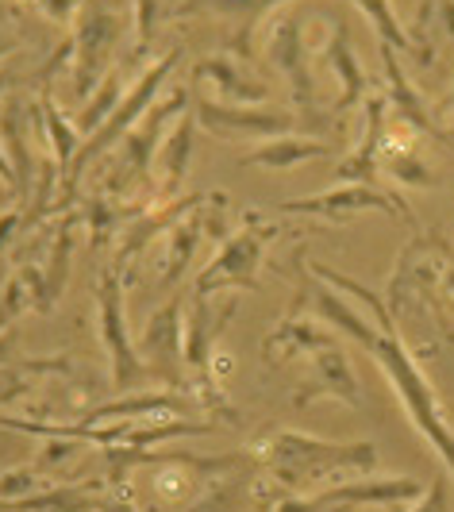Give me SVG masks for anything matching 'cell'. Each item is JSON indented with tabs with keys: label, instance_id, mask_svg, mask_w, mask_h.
Returning <instances> with one entry per match:
<instances>
[{
	"label": "cell",
	"instance_id": "1",
	"mask_svg": "<svg viewBox=\"0 0 454 512\" xmlns=\"http://www.w3.org/2000/svg\"><path fill=\"white\" fill-rule=\"evenodd\" d=\"M247 459L262 470L258 497L274 493V505L285 497H308L320 486H339L358 474L378 470L374 443H335V439L304 436L293 428H270L251 439Z\"/></svg>",
	"mask_w": 454,
	"mask_h": 512
},
{
	"label": "cell",
	"instance_id": "2",
	"mask_svg": "<svg viewBox=\"0 0 454 512\" xmlns=\"http://www.w3.org/2000/svg\"><path fill=\"white\" fill-rule=\"evenodd\" d=\"M378 366L385 370V378L389 385L397 389V397H401L404 412H408V420L416 424V432L428 439L431 447L439 451V459L447 462V474L454 478V432H451V420H447V412L439 405V397H435V389H431L428 374L420 370V362L416 355L404 347V339L397 335V328H389V332H381L378 328V343H374V351H370Z\"/></svg>",
	"mask_w": 454,
	"mask_h": 512
},
{
	"label": "cell",
	"instance_id": "3",
	"mask_svg": "<svg viewBox=\"0 0 454 512\" xmlns=\"http://www.w3.org/2000/svg\"><path fill=\"white\" fill-rule=\"evenodd\" d=\"M181 51L185 47H170V51L162 54V58H154L151 66L139 74V81L127 89V97L120 104H116V112L108 116L101 124V131H93L81 147H77L74 154V166H70V174L62 178V185H58V205H54V212H70V205L77 201V185H81V174L93 166V162H101L104 154L116 151V143H124V135L143 116H147V108L154 104V97H158V89L166 85V77L174 74V66L181 62Z\"/></svg>",
	"mask_w": 454,
	"mask_h": 512
},
{
	"label": "cell",
	"instance_id": "4",
	"mask_svg": "<svg viewBox=\"0 0 454 512\" xmlns=\"http://www.w3.org/2000/svg\"><path fill=\"white\" fill-rule=\"evenodd\" d=\"M189 101H193V93L181 85V89H174L170 97L162 104H151L147 108V116L135 124V128L124 135V143L112 151V174L104 178V193L108 197H135V193H147L151 185V166L154 158H158V151H162V131H166V124L174 120V116H185L189 112Z\"/></svg>",
	"mask_w": 454,
	"mask_h": 512
},
{
	"label": "cell",
	"instance_id": "5",
	"mask_svg": "<svg viewBox=\"0 0 454 512\" xmlns=\"http://www.w3.org/2000/svg\"><path fill=\"white\" fill-rule=\"evenodd\" d=\"M278 239V228L274 224H262L258 212H247L243 224L227 235L220 243V251L208 258L201 274H197V285H193V297H216L224 289H235V293H254L258 289V266H262V251Z\"/></svg>",
	"mask_w": 454,
	"mask_h": 512
},
{
	"label": "cell",
	"instance_id": "6",
	"mask_svg": "<svg viewBox=\"0 0 454 512\" xmlns=\"http://www.w3.org/2000/svg\"><path fill=\"white\" fill-rule=\"evenodd\" d=\"M97 324H101V343L104 355L112 362V385L120 393H139L147 385H158L151 366L143 362L135 339L127 332V308H124V278L104 266L97 278Z\"/></svg>",
	"mask_w": 454,
	"mask_h": 512
},
{
	"label": "cell",
	"instance_id": "7",
	"mask_svg": "<svg viewBox=\"0 0 454 512\" xmlns=\"http://www.w3.org/2000/svg\"><path fill=\"white\" fill-rule=\"evenodd\" d=\"M120 43V12L104 0H85L74 31V93L89 97L112 66V51Z\"/></svg>",
	"mask_w": 454,
	"mask_h": 512
},
{
	"label": "cell",
	"instance_id": "8",
	"mask_svg": "<svg viewBox=\"0 0 454 512\" xmlns=\"http://www.w3.org/2000/svg\"><path fill=\"white\" fill-rule=\"evenodd\" d=\"M193 116L216 139H278V135H293V128H297V116H289L281 108H270V104H224L216 97H197Z\"/></svg>",
	"mask_w": 454,
	"mask_h": 512
},
{
	"label": "cell",
	"instance_id": "9",
	"mask_svg": "<svg viewBox=\"0 0 454 512\" xmlns=\"http://www.w3.org/2000/svg\"><path fill=\"white\" fill-rule=\"evenodd\" d=\"M278 212L285 216H316V220H351L358 212H385V216H404L412 228H416V216L412 208L404 205L401 197H389L374 185H339L328 189L320 197H301V201H285L278 205Z\"/></svg>",
	"mask_w": 454,
	"mask_h": 512
},
{
	"label": "cell",
	"instance_id": "10",
	"mask_svg": "<svg viewBox=\"0 0 454 512\" xmlns=\"http://www.w3.org/2000/svg\"><path fill=\"white\" fill-rule=\"evenodd\" d=\"M135 347H139L143 362L151 366L154 382L166 385V389H177V385H181V366H185V355H181V347H185L181 293L170 297L158 312H151V320H147V328H143Z\"/></svg>",
	"mask_w": 454,
	"mask_h": 512
},
{
	"label": "cell",
	"instance_id": "11",
	"mask_svg": "<svg viewBox=\"0 0 454 512\" xmlns=\"http://www.w3.org/2000/svg\"><path fill=\"white\" fill-rule=\"evenodd\" d=\"M316 401H343L347 409H362V393H358L354 366L339 343L316 351V355H308V370H304V378L297 382L293 409H308Z\"/></svg>",
	"mask_w": 454,
	"mask_h": 512
},
{
	"label": "cell",
	"instance_id": "12",
	"mask_svg": "<svg viewBox=\"0 0 454 512\" xmlns=\"http://www.w3.org/2000/svg\"><path fill=\"white\" fill-rule=\"evenodd\" d=\"M293 278H297V297H293L289 312H304V305L316 308V316H320L324 324H335L339 332L351 335L354 343H362L366 351H374V343H378V324H370L366 316H358L335 285H328L324 278H316V282H312L304 270H297Z\"/></svg>",
	"mask_w": 454,
	"mask_h": 512
},
{
	"label": "cell",
	"instance_id": "13",
	"mask_svg": "<svg viewBox=\"0 0 454 512\" xmlns=\"http://www.w3.org/2000/svg\"><path fill=\"white\" fill-rule=\"evenodd\" d=\"M204 201V193H189V197H174V201H158V205L143 208L131 224L124 228V239H120V251H116V274L120 278H131V262H139V258L147 255V247H151L154 239L162 235V231H170L185 216V212H193V208Z\"/></svg>",
	"mask_w": 454,
	"mask_h": 512
},
{
	"label": "cell",
	"instance_id": "14",
	"mask_svg": "<svg viewBox=\"0 0 454 512\" xmlns=\"http://www.w3.org/2000/svg\"><path fill=\"white\" fill-rule=\"evenodd\" d=\"M235 312H239V297H227L224 308H220L216 316H212L208 297H193L189 316H185V347H181L185 366H189L193 374H212V362H216V343L224 339L227 324L235 320Z\"/></svg>",
	"mask_w": 454,
	"mask_h": 512
},
{
	"label": "cell",
	"instance_id": "15",
	"mask_svg": "<svg viewBox=\"0 0 454 512\" xmlns=\"http://www.w3.org/2000/svg\"><path fill=\"white\" fill-rule=\"evenodd\" d=\"M266 51H270V66L281 70L293 85V97L304 112H316V81L308 70V54H304V35L297 20H281L270 39H266Z\"/></svg>",
	"mask_w": 454,
	"mask_h": 512
},
{
	"label": "cell",
	"instance_id": "16",
	"mask_svg": "<svg viewBox=\"0 0 454 512\" xmlns=\"http://www.w3.org/2000/svg\"><path fill=\"white\" fill-rule=\"evenodd\" d=\"M339 339L331 328L324 324H316V320H308L304 312L297 316H289L285 312V320H281L274 332L262 339V359L270 362H289V359H308V355H316V351H324V347H335Z\"/></svg>",
	"mask_w": 454,
	"mask_h": 512
},
{
	"label": "cell",
	"instance_id": "17",
	"mask_svg": "<svg viewBox=\"0 0 454 512\" xmlns=\"http://www.w3.org/2000/svg\"><path fill=\"white\" fill-rule=\"evenodd\" d=\"M278 4H289V0H181L177 16H193V12H216L235 24V35H231V51L243 54V58H254V31L262 24V16Z\"/></svg>",
	"mask_w": 454,
	"mask_h": 512
},
{
	"label": "cell",
	"instance_id": "18",
	"mask_svg": "<svg viewBox=\"0 0 454 512\" xmlns=\"http://www.w3.org/2000/svg\"><path fill=\"white\" fill-rule=\"evenodd\" d=\"M385 108H389V101L381 93L366 97V131H362V143L335 170V178L343 181V185H370V181L378 178L381 139H385Z\"/></svg>",
	"mask_w": 454,
	"mask_h": 512
},
{
	"label": "cell",
	"instance_id": "19",
	"mask_svg": "<svg viewBox=\"0 0 454 512\" xmlns=\"http://www.w3.org/2000/svg\"><path fill=\"white\" fill-rule=\"evenodd\" d=\"M193 81H208L212 93H216L224 104H266L270 101V85L258 81L254 74H247L239 62H231V58H224V54L197 62Z\"/></svg>",
	"mask_w": 454,
	"mask_h": 512
},
{
	"label": "cell",
	"instance_id": "20",
	"mask_svg": "<svg viewBox=\"0 0 454 512\" xmlns=\"http://www.w3.org/2000/svg\"><path fill=\"white\" fill-rule=\"evenodd\" d=\"M193 131H197V116L185 112L174 124V131H170V139L162 143L158 158H154V162H158V185H154V193H158L162 201H174L181 181H185L189 154H193Z\"/></svg>",
	"mask_w": 454,
	"mask_h": 512
},
{
	"label": "cell",
	"instance_id": "21",
	"mask_svg": "<svg viewBox=\"0 0 454 512\" xmlns=\"http://www.w3.org/2000/svg\"><path fill=\"white\" fill-rule=\"evenodd\" d=\"M35 120L31 104H24V97H12L8 104H0V139L8 147V162H12V174H16V197H27V181L31 174V154H27V124Z\"/></svg>",
	"mask_w": 454,
	"mask_h": 512
},
{
	"label": "cell",
	"instance_id": "22",
	"mask_svg": "<svg viewBox=\"0 0 454 512\" xmlns=\"http://www.w3.org/2000/svg\"><path fill=\"white\" fill-rule=\"evenodd\" d=\"M208 197V193H204ZM204 239V201L193 212H185L174 228L166 231V255H162V285H174L197 255Z\"/></svg>",
	"mask_w": 454,
	"mask_h": 512
},
{
	"label": "cell",
	"instance_id": "23",
	"mask_svg": "<svg viewBox=\"0 0 454 512\" xmlns=\"http://www.w3.org/2000/svg\"><path fill=\"white\" fill-rule=\"evenodd\" d=\"M335 151L331 143L320 139H301V135H278V139H266L258 143L254 151L243 154V166H266V170H293L308 158H328Z\"/></svg>",
	"mask_w": 454,
	"mask_h": 512
},
{
	"label": "cell",
	"instance_id": "24",
	"mask_svg": "<svg viewBox=\"0 0 454 512\" xmlns=\"http://www.w3.org/2000/svg\"><path fill=\"white\" fill-rule=\"evenodd\" d=\"M381 62H385L389 97H393V108H397V120L412 124L416 131H428V135H435V139H443V131L435 128V120H431L428 104L420 101V93L408 85V77H404V70H401V62H397V54H393V47H381Z\"/></svg>",
	"mask_w": 454,
	"mask_h": 512
},
{
	"label": "cell",
	"instance_id": "25",
	"mask_svg": "<svg viewBox=\"0 0 454 512\" xmlns=\"http://www.w3.org/2000/svg\"><path fill=\"white\" fill-rule=\"evenodd\" d=\"M74 231H77V216L74 212H62L58 220V235L51 243V255H47V266H39V278H43V301H39V312H51L66 289V274H70V255H74Z\"/></svg>",
	"mask_w": 454,
	"mask_h": 512
},
{
	"label": "cell",
	"instance_id": "26",
	"mask_svg": "<svg viewBox=\"0 0 454 512\" xmlns=\"http://www.w3.org/2000/svg\"><path fill=\"white\" fill-rule=\"evenodd\" d=\"M328 62H331V70H335V77H339V85H343L335 112H347V108H354L358 101H366V70L358 66V58H354V51H351V39H347V27L343 24L335 27V35H331Z\"/></svg>",
	"mask_w": 454,
	"mask_h": 512
},
{
	"label": "cell",
	"instance_id": "27",
	"mask_svg": "<svg viewBox=\"0 0 454 512\" xmlns=\"http://www.w3.org/2000/svg\"><path fill=\"white\" fill-rule=\"evenodd\" d=\"M39 135L51 143V158L58 162V170H62V178H66L70 166H74L77 147H81V131L74 128V120H66V116L58 112V104H54L51 97L39 101Z\"/></svg>",
	"mask_w": 454,
	"mask_h": 512
},
{
	"label": "cell",
	"instance_id": "28",
	"mask_svg": "<svg viewBox=\"0 0 454 512\" xmlns=\"http://www.w3.org/2000/svg\"><path fill=\"white\" fill-rule=\"evenodd\" d=\"M116 104H120V70H108V77L101 81V89L89 97V104L81 108V116L74 120V128L81 135H93V131H101V124L116 112Z\"/></svg>",
	"mask_w": 454,
	"mask_h": 512
},
{
	"label": "cell",
	"instance_id": "29",
	"mask_svg": "<svg viewBox=\"0 0 454 512\" xmlns=\"http://www.w3.org/2000/svg\"><path fill=\"white\" fill-rule=\"evenodd\" d=\"M354 4H358V8L366 12V20L374 24L381 47H393V51H412V39H408V31L397 24V12L389 8V0H354Z\"/></svg>",
	"mask_w": 454,
	"mask_h": 512
},
{
	"label": "cell",
	"instance_id": "30",
	"mask_svg": "<svg viewBox=\"0 0 454 512\" xmlns=\"http://www.w3.org/2000/svg\"><path fill=\"white\" fill-rule=\"evenodd\" d=\"M24 370V374H66L70 362L66 359H24L20 355V332L8 328L0 332V370Z\"/></svg>",
	"mask_w": 454,
	"mask_h": 512
},
{
	"label": "cell",
	"instance_id": "31",
	"mask_svg": "<svg viewBox=\"0 0 454 512\" xmlns=\"http://www.w3.org/2000/svg\"><path fill=\"white\" fill-rule=\"evenodd\" d=\"M385 170L401 181V185H424V189L439 185V178L431 174V166L412 147L408 151H385Z\"/></svg>",
	"mask_w": 454,
	"mask_h": 512
},
{
	"label": "cell",
	"instance_id": "32",
	"mask_svg": "<svg viewBox=\"0 0 454 512\" xmlns=\"http://www.w3.org/2000/svg\"><path fill=\"white\" fill-rule=\"evenodd\" d=\"M27 308H35V301H31V289H27V282L12 270V278H8V285H4V293H0V332H8L20 316H24Z\"/></svg>",
	"mask_w": 454,
	"mask_h": 512
},
{
	"label": "cell",
	"instance_id": "33",
	"mask_svg": "<svg viewBox=\"0 0 454 512\" xmlns=\"http://www.w3.org/2000/svg\"><path fill=\"white\" fill-rule=\"evenodd\" d=\"M408 512H454V478L447 470H439L428 482L424 497L412 505Z\"/></svg>",
	"mask_w": 454,
	"mask_h": 512
},
{
	"label": "cell",
	"instance_id": "34",
	"mask_svg": "<svg viewBox=\"0 0 454 512\" xmlns=\"http://www.w3.org/2000/svg\"><path fill=\"white\" fill-rule=\"evenodd\" d=\"M31 493H39L35 470L16 466V470H4V474H0V501H20V497H31Z\"/></svg>",
	"mask_w": 454,
	"mask_h": 512
},
{
	"label": "cell",
	"instance_id": "35",
	"mask_svg": "<svg viewBox=\"0 0 454 512\" xmlns=\"http://www.w3.org/2000/svg\"><path fill=\"white\" fill-rule=\"evenodd\" d=\"M158 27V0H135V54L143 58Z\"/></svg>",
	"mask_w": 454,
	"mask_h": 512
},
{
	"label": "cell",
	"instance_id": "36",
	"mask_svg": "<svg viewBox=\"0 0 454 512\" xmlns=\"http://www.w3.org/2000/svg\"><path fill=\"white\" fill-rule=\"evenodd\" d=\"M27 4H35L47 20H58V24H66V20H74L77 12H81V4L85 0H27Z\"/></svg>",
	"mask_w": 454,
	"mask_h": 512
},
{
	"label": "cell",
	"instance_id": "37",
	"mask_svg": "<svg viewBox=\"0 0 454 512\" xmlns=\"http://www.w3.org/2000/svg\"><path fill=\"white\" fill-rule=\"evenodd\" d=\"M16 231H24V205H12L0 212V251L16 239Z\"/></svg>",
	"mask_w": 454,
	"mask_h": 512
},
{
	"label": "cell",
	"instance_id": "38",
	"mask_svg": "<svg viewBox=\"0 0 454 512\" xmlns=\"http://www.w3.org/2000/svg\"><path fill=\"white\" fill-rule=\"evenodd\" d=\"M101 512H135V505H131L127 493H112V497H104Z\"/></svg>",
	"mask_w": 454,
	"mask_h": 512
},
{
	"label": "cell",
	"instance_id": "39",
	"mask_svg": "<svg viewBox=\"0 0 454 512\" xmlns=\"http://www.w3.org/2000/svg\"><path fill=\"white\" fill-rule=\"evenodd\" d=\"M0 178L12 185V193H16V174H12V162H8V154H4V147H0Z\"/></svg>",
	"mask_w": 454,
	"mask_h": 512
},
{
	"label": "cell",
	"instance_id": "40",
	"mask_svg": "<svg viewBox=\"0 0 454 512\" xmlns=\"http://www.w3.org/2000/svg\"><path fill=\"white\" fill-rule=\"evenodd\" d=\"M16 47V35H8V31H0V54H8Z\"/></svg>",
	"mask_w": 454,
	"mask_h": 512
},
{
	"label": "cell",
	"instance_id": "41",
	"mask_svg": "<svg viewBox=\"0 0 454 512\" xmlns=\"http://www.w3.org/2000/svg\"><path fill=\"white\" fill-rule=\"evenodd\" d=\"M443 282H447V289H451V297H454V266H447V274H443Z\"/></svg>",
	"mask_w": 454,
	"mask_h": 512
},
{
	"label": "cell",
	"instance_id": "42",
	"mask_svg": "<svg viewBox=\"0 0 454 512\" xmlns=\"http://www.w3.org/2000/svg\"><path fill=\"white\" fill-rule=\"evenodd\" d=\"M166 8H170V12H177V8H181V0H166Z\"/></svg>",
	"mask_w": 454,
	"mask_h": 512
},
{
	"label": "cell",
	"instance_id": "43",
	"mask_svg": "<svg viewBox=\"0 0 454 512\" xmlns=\"http://www.w3.org/2000/svg\"><path fill=\"white\" fill-rule=\"evenodd\" d=\"M0 201H8V193H0Z\"/></svg>",
	"mask_w": 454,
	"mask_h": 512
},
{
	"label": "cell",
	"instance_id": "44",
	"mask_svg": "<svg viewBox=\"0 0 454 512\" xmlns=\"http://www.w3.org/2000/svg\"><path fill=\"white\" fill-rule=\"evenodd\" d=\"M451 116H454V101H451Z\"/></svg>",
	"mask_w": 454,
	"mask_h": 512
},
{
	"label": "cell",
	"instance_id": "45",
	"mask_svg": "<svg viewBox=\"0 0 454 512\" xmlns=\"http://www.w3.org/2000/svg\"><path fill=\"white\" fill-rule=\"evenodd\" d=\"M120 4H124V0H120Z\"/></svg>",
	"mask_w": 454,
	"mask_h": 512
}]
</instances>
